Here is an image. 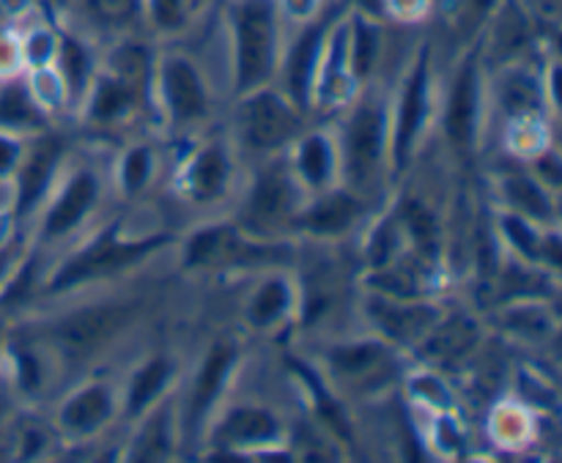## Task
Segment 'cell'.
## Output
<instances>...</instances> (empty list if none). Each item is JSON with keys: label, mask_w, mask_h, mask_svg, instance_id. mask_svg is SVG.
I'll return each mask as SVG.
<instances>
[{"label": "cell", "mask_w": 562, "mask_h": 463, "mask_svg": "<svg viewBox=\"0 0 562 463\" xmlns=\"http://www.w3.org/2000/svg\"><path fill=\"white\" fill-rule=\"evenodd\" d=\"M357 3H360L366 11H371V14H376L379 3H382V0H357Z\"/></svg>", "instance_id": "26"}, {"label": "cell", "mask_w": 562, "mask_h": 463, "mask_svg": "<svg viewBox=\"0 0 562 463\" xmlns=\"http://www.w3.org/2000/svg\"><path fill=\"white\" fill-rule=\"evenodd\" d=\"M300 168H302V173L313 181V184H318V181L327 179L329 168H333V154H329L327 140H322V137H313V140H307L305 148H302Z\"/></svg>", "instance_id": "19"}, {"label": "cell", "mask_w": 562, "mask_h": 463, "mask_svg": "<svg viewBox=\"0 0 562 463\" xmlns=\"http://www.w3.org/2000/svg\"><path fill=\"white\" fill-rule=\"evenodd\" d=\"M355 214H357L355 201H349V197L344 195H335L329 197V201L318 203L313 212H307L305 225L316 230V234H338V230H344L346 225L355 219Z\"/></svg>", "instance_id": "13"}, {"label": "cell", "mask_w": 562, "mask_h": 463, "mask_svg": "<svg viewBox=\"0 0 562 463\" xmlns=\"http://www.w3.org/2000/svg\"><path fill=\"white\" fill-rule=\"evenodd\" d=\"M165 241V236H154V239L146 241H119L115 239V228H110L108 234L99 236L91 247L80 252L75 261L66 263L60 269V274L55 278L53 289H69V285L86 283L91 278H104L110 272H119L126 263H135L137 258L151 252L154 247H159Z\"/></svg>", "instance_id": "2"}, {"label": "cell", "mask_w": 562, "mask_h": 463, "mask_svg": "<svg viewBox=\"0 0 562 463\" xmlns=\"http://www.w3.org/2000/svg\"><path fill=\"white\" fill-rule=\"evenodd\" d=\"M225 187V159L217 148H209L203 157H198V162L192 165L190 173H187V190L192 192V197L198 201H212L223 192Z\"/></svg>", "instance_id": "11"}, {"label": "cell", "mask_w": 562, "mask_h": 463, "mask_svg": "<svg viewBox=\"0 0 562 463\" xmlns=\"http://www.w3.org/2000/svg\"><path fill=\"white\" fill-rule=\"evenodd\" d=\"M119 313L115 310H88L64 324L60 338L69 351H91L99 340L108 338L119 327Z\"/></svg>", "instance_id": "6"}, {"label": "cell", "mask_w": 562, "mask_h": 463, "mask_svg": "<svg viewBox=\"0 0 562 463\" xmlns=\"http://www.w3.org/2000/svg\"><path fill=\"white\" fill-rule=\"evenodd\" d=\"M168 373H170L168 362H162V360H154L151 365L143 368L140 376H137L135 384H132L130 411H140L143 406H146L148 400H151L154 395L159 393V387H162V384H165Z\"/></svg>", "instance_id": "17"}, {"label": "cell", "mask_w": 562, "mask_h": 463, "mask_svg": "<svg viewBox=\"0 0 562 463\" xmlns=\"http://www.w3.org/2000/svg\"><path fill=\"white\" fill-rule=\"evenodd\" d=\"M231 431V439L236 442H252V439H269L278 428L263 411H236L225 426Z\"/></svg>", "instance_id": "18"}, {"label": "cell", "mask_w": 562, "mask_h": 463, "mask_svg": "<svg viewBox=\"0 0 562 463\" xmlns=\"http://www.w3.org/2000/svg\"><path fill=\"white\" fill-rule=\"evenodd\" d=\"M423 104H426V60H420L412 75L409 88H406V97H404V110H401V126H398V159L404 162L406 157V146L412 143L415 137L417 124L423 118Z\"/></svg>", "instance_id": "10"}, {"label": "cell", "mask_w": 562, "mask_h": 463, "mask_svg": "<svg viewBox=\"0 0 562 463\" xmlns=\"http://www.w3.org/2000/svg\"><path fill=\"white\" fill-rule=\"evenodd\" d=\"M376 47H379V31L373 27V22H368L366 16H357V20H355L357 71H368V66H371Z\"/></svg>", "instance_id": "21"}, {"label": "cell", "mask_w": 562, "mask_h": 463, "mask_svg": "<svg viewBox=\"0 0 562 463\" xmlns=\"http://www.w3.org/2000/svg\"><path fill=\"white\" fill-rule=\"evenodd\" d=\"M236 36L239 88L258 86L272 71L278 42V3L274 0H234L231 3Z\"/></svg>", "instance_id": "1"}, {"label": "cell", "mask_w": 562, "mask_h": 463, "mask_svg": "<svg viewBox=\"0 0 562 463\" xmlns=\"http://www.w3.org/2000/svg\"><path fill=\"white\" fill-rule=\"evenodd\" d=\"M0 118L9 121V124H20V121L31 118V104L25 102L20 91H9L0 99Z\"/></svg>", "instance_id": "23"}, {"label": "cell", "mask_w": 562, "mask_h": 463, "mask_svg": "<svg viewBox=\"0 0 562 463\" xmlns=\"http://www.w3.org/2000/svg\"><path fill=\"white\" fill-rule=\"evenodd\" d=\"M289 305V291H285L283 283H269L261 294L252 300V321L256 324H267L272 318H278L280 313L285 310Z\"/></svg>", "instance_id": "20"}, {"label": "cell", "mask_w": 562, "mask_h": 463, "mask_svg": "<svg viewBox=\"0 0 562 463\" xmlns=\"http://www.w3.org/2000/svg\"><path fill=\"white\" fill-rule=\"evenodd\" d=\"M382 129L384 121L382 113L373 108H362L357 118L351 121V135H349V165L351 173L357 179H366L371 168L379 159V148H382Z\"/></svg>", "instance_id": "5"}, {"label": "cell", "mask_w": 562, "mask_h": 463, "mask_svg": "<svg viewBox=\"0 0 562 463\" xmlns=\"http://www.w3.org/2000/svg\"><path fill=\"white\" fill-rule=\"evenodd\" d=\"M165 97H168L170 110L176 118H195L203 113V88L198 80L195 69L184 58L165 60L162 69Z\"/></svg>", "instance_id": "4"}, {"label": "cell", "mask_w": 562, "mask_h": 463, "mask_svg": "<svg viewBox=\"0 0 562 463\" xmlns=\"http://www.w3.org/2000/svg\"><path fill=\"white\" fill-rule=\"evenodd\" d=\"M291 203V187L289 181L280 179V176H272V179H263L261 187L252 195V214L258 219H278L283 217L285 208Z\"/></svg>", "instance_id": "15"}, {"label": "cell", "mask_w": 562, "mask_h": 463, "mask_svg": "<svg viewBox=\"0 0 562 463\" xmlns=\"http://www.w3.org/2000/svg\"><path fill=\"white\" fill-rule=\"evenodd\" d=\"M55 154H58V146H55V143H47V146H42V151L33 157V162L27 165L25 176H22V206H27V203L44 190V184H47L49 179V170H53Z\"/></svg>", "instance_id": "16"}, {"label": "cell", "mask_w": 562, "mask_h": 463, "mask_svg": "<svg viewBox=\"0 0 562 463\" xmlns=\"http://www.w3.org/2000/svg\"><path fill=\"white\" fill-rule=\"evenodd\" d=\"M64 415L71 428H77V431H91V428H97L110 415L108 389H88V393H82L80 398H75L66 406Z\"/></svg>", "instance_id": "14"}, {"label": "cell", "mask_w": 562, "mask_h": 463, "mask_svg": "<svg viewBox=\"0 0 562 463\" xmlns=\"http://www.w3.org/2000/svg\"><path fill=\"white\" fill-rule=\"evenodd\" d=\"M333 20H335V14H327L324 16V22H316V25L307 27V31L302 33L300 42H296L294 58H291V82H294L296 93L305 91L307 88V80H311L313 69H316V60H318V53H322L324 36H327Z\"/></svg>", "instance_id": "9"}, {"label": "cell", "mask_w": 562, "mask_h": 463, "mask_svg": "<svg viewBox=\"0 0 562 463\" xmlns=\"http://www.w3.org/2000/svg\"><path fill=\"white\" fill-rule=\"evenodd\" d=\"M126 104V88L124 82H102L99 88V99H97V115L108 118V115L119 113L121 108Z\"/></svg>", "instance_id": "22"}, {"label": "cell", "mask_w": 562, "mask_h": 463, "mask_svg": "<svg viewBox=\"0 0 562 463\" xmlns=\"http://www.w3.org/2000/svg\"><path fill=\"white\" fill-rule=\"evenodd\" d=\"M146 176H148V151L137 148V151L124 162L126 187H130V190H137V187L146 181Z\"/></svg>", "instance_id": "25"}, {"label": "cell", "mask_w": 562, "mask_h": 463, "mask_svg": "<svg viewBox=\"0 0 562 463\" xmlns=\"http://www.w3.org/2000/svg\"><path fill=\"white\" fill-rule=\"evenodd\" d=\"M231 360H234V354H231L225 346H217V351L209 357L206 368H203L201 379H198L195 400H192V417H195V420L198 417H203L206 406L212 404L214 395H217L220 384H223L225 373H228V368H231Z\"/></svg>", "instance_id": "12"}, {"label": "cell", "mask_w": 562, "mask_h": 463, "mask_svg": "<svg viewBox=\"0 0 562 463\" xmlns=\"http://www.w3.org/2000/svg\"><path fill=\"white\" fill-rule=\"evenodd\" d=\"M93 195H97V187H93L91 176H77V179L66 187V192L60 195V201L55 203L53 212H49L47 234H66V230L91 208Z\"/></svg>", "instance_id": "7"}, {"label": "cell", "mask_w": 562, "mask_h": 463, "mask_svg": "<svg viewBox=\"0 0 562 463\" xmlns=\"http://www.w3.org/2000/svg\"><path fill=\"white\" fill-rule=\"evenodd\" d=\"M472 124H475V66L467 64L456 82V93L450 99L448 129L459 146H467L472 137Z\"/></svg>", "instance_id": "8"}, {"label": "cell", "mask_w": 562, "mask_h": 463, "mask_svg": "<svg viewBox=\"0 0 562 463\" xmlns=\"http://www.w3.org/2000/svg\"><path fill=\"white\" fill-rule=\"evenodd\" d=\"M151 14L162 27H176L184 16V0H151Z\"/></svg>", "instance_id": "24"}, {"label": "cell", "mask_w": 562, "mask_h": 463, "mask_svg": "<svg viewBox=\"0 0 562 463\" xmlns=\"http://www.w3.org/2000/svg\"><path fill=\"white\" fill-rule=\"evenodd\" d=\"M245 129L252 146H280V143L289 140V137L294 135L296 118L280 99L263 93V97L252 99V102L247 104Z\"/></svg>", "instance_id": "3"}]
</instances>
